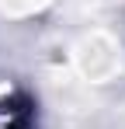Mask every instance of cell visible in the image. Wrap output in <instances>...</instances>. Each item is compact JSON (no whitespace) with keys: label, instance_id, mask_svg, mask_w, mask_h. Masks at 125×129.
<instances>
[{"label":"cell","instance_id":"6da1fadb","mask_svg":"<svg viewBox=\"0 0 125 129\" xmlns=\"http://www.w3.org/2000/svg\"><path fill=\"white\" fill-rule=\"evenodd\" d=\"M31 112L24 101H0V129H28Z\"/></svg>","mask_w":125,"mask_h":129}]
</instances>
